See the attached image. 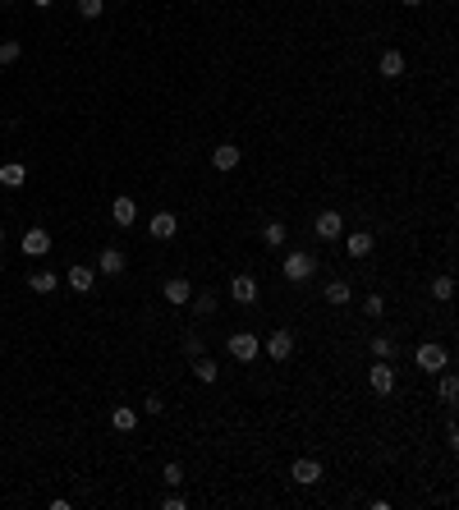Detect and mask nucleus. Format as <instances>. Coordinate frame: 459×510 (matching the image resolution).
Listing matches in <instances>:
<instances>
[{
    "label": "nucleus",
    "instance_id": "25",
    "mask_svg": "<svg viewBox=\"0 0 459 510\" xmlns=\"http://www.w3.org/2000/svg\"><path fill=\"white\" fill-rule=\"evenodd\" d=\"M432 299H441V303L455 299V276H437L432 280Z\"/></svg>",
    "mask_w": 459,
    "mask_h": 510
},
{
    "label": "nucleus",
    "instance_id": "11",
    "mask_svg": "<svg viewBox=\"0 0 459 510\" xmlns=\"http://www.w3.org/2000/svg\"><path fill=\"white\" fill-rule=\"evenodd\" d=\"M69 290H78V294H88V290L92 285H97V267H83V262H78V267H69Z\"/></svg>",
    "mask_w": 459,
    "mask_h": 510
},
{
    "label": "nucleus",
    "instance_id": "26",
    "mask_svg": "<svg viewBox=\"0 0 459 510\" xmlns=\"http://www.w3.org/2000/svg\"><path fill=\"white\" fill-rule=\"evenodd\" d=\"M19 56H23V46L14 42V37H10V42H0V65H14Z\"/></svg>",
    "mask_w": 459,
    "mask_h": 510
},
{
    "label": "nucleus",
    "instance_id": "37",
    "mask_svg": "<svg viewBox=\"0 0 459 510\" xmlns=\"http://www.w3.org/2000/svg\"><path fill=\"white\" fill-rule=\"evenodd\" d=\"M0 244H5V230H0Z\"/></svg>",
    "mask_w": 459,
    "mask_h": 510
},
{
    "label": "nucleus",
    "instance_id": "3",
    "mask_svg": "<svg viewBox=\"0 0 459 510\" xmlns=\"http://www.w3.org/2000/svg\"><path fill=\"white\" fill-rule=\"evenodd\" d=\"M368 387L377 391V396H391V391H395V363H391V359H377V363H372Z\"/></svg>",
    "mask_w": 459,
    "mask_h": 510
},
{
    "label": "nucleus",
    "instance_id": "4",
    "mask_svg": "<svg viewBox=\"0 0 459 510\" xmlns=\"http://www.w3.org/2000/svg\"><path fill=\"white\" fill-rule=\"evenodd\" d=\"M257 350H262V345H257V336H253V331H234V336H230V354L239 359V363H253Z\"/></svg>",
    "mask_w": 459,
    "mask_h": 510
},
{
    "label": "nucleus",
    "instance_id": "15",
    "mask_svg": "<svg viewBox=\"0 0 459 510\" xmlns=\"http://www.w3.org/2000/svg\"><path fill=\"white\" fill-rule=\"evenodd\" d=\"M345 253H349V257H368V253H372V234H368V230L345 234Z\"/></svg>",
    "mask_w": 459,
    "mask_h": 510
},
{
    "label": "nucleus",
    "instance_id": "34",
    "mask_svg": "<svg viewBox=\"0 0 459 510\" xmlns=\"http://www.w3.org/2000/svg\"><path fill=\"white\" fill-rule=\"evenodd\" d=\"M161 510H184V497H179V492H175V488H170V497H165V501H161Z\"/></svg>",
    "mask_w": 459,
    "mask_h": 510
},
{
    "label": "nucleus",
    "instance_id": "35",
    "mask_svg": "<svg viewBox=\"0 0 459 510\" xmlns=\"http://www.w3.org/2000/svg\"><path fill=\"white\" fill-rule=\"evenodd\" d=\"M33 5H37V10H46V5H55V0H33Z\"/></svg>",
    "mask_w": 459,
    "mask_h": 510
},
{
    "label": "nucleus",
    "instance_id": "17",
    "mask_svg": "<svg viewBox=\"0 0 459 510\" xmlns=\"http://www.w3.org/2000/svg\"><path fill=\"white\" fill-rule=\"evenodd\" d=\"M110 428H115V433H133V428H138V410H133V405H120V410L110 414Z\"/></svg>",
    "mask_w": 459,
    "mask_h": 510
},
{
    "label": "nucleus",
    "instance_id": "32",
    "mask_svg": "<svg viewBox=\"0 0 459 510\" xmlns=\"http://www.w3.org/2000/svg\"><path fill=\"white\" fill-rule=\"evenodd\" d=\"M184 354H188V359L202 354V336H184Z\"/></svg>",
    "mask_w": 459,
    "mask_h": 510
},
{
    "label": "nucleus",
    "instance_id": "6",
    "mask_svg": "<svg viewBox=\"0 0 459 510\" xmlns=\"http://www.w3.org/2000/svg\"><path fill=\"white\" fill-rule=\"evenodd\" d=\"M161 294H165V303L184 308V303H188V294H193V285H188V276H170V280L161 285Z\"/></svg>",
    "mask_w": 459,
    "mask_h": 510
},
{
    "label": "nucleus",
    "instance_id": "30",
    "mask_svg": "<svg viewBox=\"0 0 459 510\" xmlns=\"http://www.w3.org/2000/svg\"><path fill=\"white\" fill-rule=\"evenodd\" d=\"M455 396H459V382L446 373V377H441V400H446V405H455Z\"/></svg>",
    "mask_w": 459,
    "mask_h": 510
},
{
    "label": "nucleus",
    "instance_id": "23",
    "mask_svg": "<svg viewBox=\"0 0 459 510\" xmlns=\"http://www.w3.org/2000/svg\"><path fill=\"white\" fill-rule=\"evenodd\" d=\"M262 239H266L271 248H285V239H289V225H285V221H266V225H262Z\"/></svg>",
    "mask_w": 459,
    "mask_h": 510
},
{
    "label": "nucleus",
    "instance_id": "9",
    "mask_svg": "<svg viewBox=\"0 0 459 510\" xmlns=\"http://www.w3.org/2000/svg\"><path fill=\"white\" fill-rule=\"evenodd\" d=\"M230 294H234V303H257V280L248 271H239V276L230 280Z\"/></svg>",
    "mask_w": 459,
    "mask_h": 510
},
{
    "label": "nucleus",
    "instance_id": "19",
    "mask_svg": "<svg viewBox=\"0 0 459 510\" xmlns=\"http://www.w3.org/2000/svg\"><path fill=\"white\" fill-rule=\"evenodd\" d=\"M382 78H405V56L400 51H382Z\"/></svg>",
    "mask_w": 459,
    "mask_h": 510
},
{
    "label": "nucleus",
    "instance_id": "21",
    "mask_svg": "<svg viewBox=\"0 0 459 510\" xmlns=\"http://www.w3.org/2000/svg\"><path fill=\"white\" fill-rule=\"evenodd\" d=\"M23 179H28V166H19V161H5V166H0V184L23 189Z\"/></svg>",
    "mask_w": 459,
    "mask_h": 510
},
{
    "label": "nucleus",
    "instance_id": "38",
    "mask_svg": "<svg viewBox=\"0 0 459 510\" xmlns=\"http://www.w3.org/2000/svg\"><path fill=\"white\" fill-rule=\"evenodd\" d=\"M0 5H14V0H0Z\"/></svg>",
    "mask_w": 459,
    "mask_h": 510
},
{
    "label": "nucleus",
    "instance_id": "22",
    "mask_svg": "<svg viewBox=\"0 0 459 510\" xmlns=\"http://www.w3.org/2000/svg\"><path fill=\"white\" fill-rule=\"evenodd\" d=\"M193 377H197V382H207V387H211V382L220 377V368H216V359H207V354H197V359H193Z\"/></svg>",
    "mask_w": 459,
    "mask_h": 510
},
{
    "label": "nucleus",
    "instance_id": "14",
    "mask_svg": "<svg viewBox=\"0 0 459 510\" xmlns=\"http://www.w3.org/2000/svg\"><path fill=\"white\" fill-rule=\"evenodd\" d=\"M239 147H234V143H220V147H211V166H216V170H234V166H239Z\"/></svg>",
    "mask_w": 459,
    "mask_h": 510
},
{
    "label": "nucleus",
    "instance_id": "31",
    "mask_svg": "<svg viewBox=\"0 0 459 510\" xmlns=\"http://www.w3.org/2000/svg\"><path fill=\"white\" fill-rule=\"evenodd\" d=\"M161 478H165V488H179V483H184V469H179L175 460H170V465H165V474H161Z\"/></svg>",
    "mask_w": 459,
    "mask_h": 510
},
{
    "label": "nucleus",
    "instance_id": "20",
    "mask_svg": "<svg viewBox=\"0 0 459 510\" xmlns=\"http://www.w3.org/2000/svg\"><path fill=\"white\" fill-rule=\"evenodd\" d=\"M322 294H326V303H336V308H345V303L354 299V290H349V280H331V285L322 290Z\"/></svg>",
    "mask_w": 459,
    "mask_h": 510
},
{
    "label": "nucleus",
    "instance_id": "28",
    "mask_svg": "<svg viewBox=\"0 0 459 510\" xmlns=\"http://www.w3.org/2000/svg\"><path fill=\"white\" fill-rule=\"evenodd\" d=\"M101 10H106V0H78V14L83 19H101Z\"/></svg>",
    "mask_w": 459,
    "mask_h": 510
},
{
    "label": "nucleus",
    "instance_id": "24",
    "mask_svg": "<svg viewBox=\"0 0 459 510\" xmlns=\"http://www.w3.org/2000/svg\"><path fill=\"white\" fill-rule=\"evenodd\" d=\"M188 303H193L197 317H211V313H216V294H211V290L207 294H188Z\"/></svg>",
    "mask_w": 459,
    "mask_h": 510
},
{
    "label": "nucleus",
    "instance_id": "16",
    "mask_svg": "<svg viewBox=\"0 0 459 510\" xmlns=\"http://www.w3.org/2000/svg\"><path fill=\"white\" fill-rule=\"evenodd\" d=\"M28 290H33V294H55V290H60V276H55V271H33V276H28Z\"/></svg>",
    "mask_w": 459,
    "mask_h": 510
},
{
    "label": "nucleus",
    "instance_id": "10",
    "mask_svg": "<svg viewBox=\"0 0 459 510\" xmlns=\"http://www.w3.org/2000/svg\"><path fill=\"white\" fill-rule=\"evenodd\" d=\"M289 478H294L299 488H313V483H322V465H317V460H294Z\"/></svg>",
    "mask_w": 459,
    "mask_h": 510
},
{
    "label": "nucleus",
    "instance_id": "27",
    "mask_svg": "<svg viewBox=\"0 0 459 510\" xmlns=\"http://www.w3.org/2000/svg\"><path fill=\"white\" fill-rule=\"evenodd\" d=\"M372 354L377 359H395V340L391 336H377V340H372Z\"/></svg>",
    "mask_w": 459,
    "mask_h": 510
},
{
    "label": "nucleus",
    "instance_id": "7",
    "mask_svg": "<svg viewBox=\"0 0 459 510\" xmlns=\"http://www.w3.org/2000/svg\"><path fill=\"white\" fill-rule=\"evenodd\" d=\"M266 354H271L276 363H285V359L294 354V336H289V331H271V336H266Z\"/></svg>",
    "mask_w": 459,
    "mask_h": 510
},
{
    "label": "nucleus",
    "instance_id": "13",
    "mask_svg": "<svg viewBox=\"0 0 459 510\" xmlns=\"http://www.w3.org/2000/svg\"><path fill=\"white\" fill-rule=\"evenodd\" d=\"M124 267H129V257H124L120 248H101V257H97V271H101V276H120Z\"/></svg>",
    "mask_w": 459,
    "mask_h": 510
},
{
    "label": "nucleus",
    "instance_id": "12",
    "mask_svg": "<svg viewBox=\"0 0 459 510\" xmlns=\"http://www.w3.org/2000/svg\"><path fill=\"white\" fill-rule=\"evenodd\" d=\"M147 230H152V239H175V230H179L175 211H156L152 221H147Z\"/></svg>",
    "mask_w": 459,
    "mask_h": 510
},
{
    "label": "nucleus",
    "instance_id": "2",
    "mask_svg": "<svg viewBox=\"0 0 459 510\" xmlns=\"http://www.w3.org/2000/svg\"><path fill=\"white\" fill-rule=\"evenodd\" d=\"M313 271H317V257L313 253H289L285 257V280L303 285V280H313Z\"/></svg>",
    "mask_w": 459,
    "mask_h": 510
},
{
    "label": "nucleus",
    "instance_id": "18",
    "mask_svg": "<svg viewBox=\"0 0 459 510\" xmlns=\"http://www.w3.org/2000/svg\"><path fill=\"white\" fill-rule=\"evenodd\" d=\"M110 216H115V225H133V221H138V202H133V198H115Z\"/></svg>",
    "mask_w": 459,
    "mask_h": 510
},
{
    "label": "nucleus",
    "instance_id": "5",
    "mask_svg": "<svg viewBox=\"0 0 459 510\" xmlns=\"http://www.w3.org/2000/svg\"><path fill=\"white\" fill-rule=\"evenodd\" d=\"M313 230L322 234V239H340V234H345V216H340V211H317V221H313Z\"/></svg>",
    "mask_w": 459,
    "mask_h": 510
},
{
    "label": "nucleus",
    "instance_id": "33",
    "mask_svg": "<svg viewBox=\"0 0 459 510\" xmlns=\"http://www.w3.org/2000/svg\"><path fill=\"white\" fill-rule=\"evenodd\" d=\"M142 410H147V414H165V400L161 396H147V400H142Z\"/></svg>",
    "mask_w": 459,
    "mask_h": 510
},
{
    "label": "nucleus",
    "instance_id": "36",
    "mask_svg": "<svg viewBox=\"0 0 459 510\" xmlns=\"http://www.w3.org/2000/svg\"><path fill=\"white\" fill-rule=\"evenodd\" d=\"M400 5H423V0H400Z\"/></svg>",
    "mask_w": 459,
    "mask_h": 510
},
{
    "label": "nucleus",
    "instance_id": "29",
    "mask_svg": "<svg viewBox=\"0 0 459 510\" xmlns=\"http://www.w3.org/2000/svg\"><path fill=\"white\" fill-rule=\"evenodd\" d=\"M363 313H368V317H382V313H386V299H382V294H368V299H363Z\"/></svg>",
    "mask_w": 459,
    "mask_h": 510
},
{
    "label": "nucleus",
    "instance_id": "8",
    "mask_svg": "<svg viewBox=\"0 0 459 510\" xmlns=\"http://www.w3.org/2000/svg\"><path fill=\"white\" fill-rule=\"evenodd\" d=\"M51 253V234L46 230H23V257H46Z\"/></svg>",
    "mask_w": 459,
    "mask_h": 510
},
{
    "label": "nucleus",
    "instance_id": "1",
    "mask_svg": "<svg viewBox=\"0 0 459 510\" xmlns=\"http://www.w3.org/2000/svg\"><path fill=\"white\" fill-rule=\"evenodd\" d=\"M414 359H418V368H423V373H446V368H450V354L441 350L437 340L418 345V350H414Z\"/></svg>",
    "mask_w": 459,
    "mask_h": 510
}]
</instances>
